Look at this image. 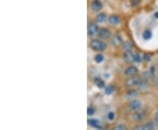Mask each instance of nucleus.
Instances as JSON below:
<instances>
[{
    "label": "nucleus",
    "mask_w": 158,
    "mask_h": 130,
    "mask_svg": "<svg viewBox=\"0 0 158 130\" xmlns=\"http://www.w3.org/2000/svg\"><path fill=\"white\" fill-rule=\"evenodd\" d=\"M90 46L91 49H93L94 51H98V52L104 51L106 48V44L104 41L99 40H92L90 41Z\"/></svg>",
    "instance_id": "f257e3e1"
},
{
    "label": "nucleus",
    "mask_w": 158,
    "mask_h": 130,
    "mask_svg": "<svg viewBox=\"0 0 158 130\" xmlns=\"http://www.w3.org/2000/svg\"><path fill=\"white\" fill-rule=\"evenodd\" d=\"M141 107V102L138 99H134L129 102L128 104V109L131 112H136L139 111Z\"/></svg>",
    "instance_id": "f03ea898"
},
{
    "label": "nucleus",
    "mask_w": 158,
    "mask_h": 130,
    "mask_svg": "<svg viewBox=\"0 0 158 130\" xmlns=\"http://www.w3.org/2000/svg\"><path fill=\"white\" fill-rule=\"evenodd\" d=\"M99 32V27L96 23H90L88 27V34L90 36H95L96 34H98Z\"/></svg>",
    "instance_id": "7ed1b4c3"
},
{
    "label": "nucleus",
    "mask_w": 158,
    "mask_h": 130,
    "mask_svg": "<svg viewBox=\"0 0 158 130\" xmlns=\"http://www.w3.org/2000/svg\"><path fill=\"white\" fill-rule=\"evenodd\" d=\"M145 118H146V113H144V112H141L140 110L135 112V113L132 115V119H133V120L137 121V122L144 120Z\"/></svg>",
    "instance_id": "20e7f679"
},
{
    "label": "nucleus",
    "mask_w": 158,
    "mask_h": 130,
    "mask_svg": "<svg viewBox=\"0 0 158 130\" xmlns=\"http://www.w3.org/2000/svg\"><path fill=\"white\" fill-rule=\"evenodd\" d=\"M141 80L135 77H130V78L126 81V85L127 87H134V86H138L140 84Z\"/></svg>",
    "instance_id": "39448f33"
},
{
    "label": "nucleus",
    "mask_w": 158,
    "mask_h": 130,
    "mask_svg": "<svg viewBox=\"0 0 158 130\" xmlns=\"http://www.w3.org/2000/svg\"><path fill=\"white\" fill-rule=\"evenodd\" d=\"M137 74H138V69L135 66H129L125 70V75L127 77H135Z\"/></svg>",
    "instance_id": "423d86ee"
},
{
    "label": "nucleus",
    "mask_w": 158,
    "mask_h": 130,
    "mask_svg": "<svg viewBox=\"0 0 158 130\" xmlns=\"http://www.w3.org/2000/svg\"><path fill=\"white\" fill-rule=\"evenodd\" d=\"M98 36L102 38V39H109L111 37V31L107 28H103L99 29V32H98Z\"/></svg>",
    "instance_id": "0eeeda50"
},
{
    "label": "nucleus",
    "mask_w": 158,
    "mask_h": 130,
    "mask_svg": "<svg viewBox=\"0 0 158 130\" xmlns=\"http://www.w3.org/2000/svg\"><path fill=\"white\" fill-rule=\"evenodd\" d=\"M90 7L93 11H100L103 7V4L100 2V0H93L91 3H90Z\"/></svg>",
    "instance_id": "6e6552de"
},
{
    "label": "nucleus",
    "mask_w": 158,
    "mask_h": 130,
    "mask_svg": "<svg viewBox=\"0 0 158 130\" xmlns=\"http://www.w3.org/2000/svg\"><path fill=\"white\" fill-rule=\"evenodd\" d=\"M108 21L113 26H118V24L120 23V19H119L118 15H111L108 18Z\"/></svg>",
    "instance_id": "1a4fd4ad"
},
{
    "label": "nucleus",
    "mask_w": 158,
    "mask_h": 130,
    "mask_svg": "<svg viewBox=\"0 0 158 130\" xmlns=\"http://www.w3.org/2000/svg\"><path fill=\"white\" fill-rule=\"evenodd\" d=\"M112 43L115 47H119V46L123 45L122 38L120 36H118V35H114L113 38H112Z\"/></svg>",
    "instance_id": "9d476101"
},
{
    "label": "nucleus",
    "mask_w": 158,
    "mask_h": 130,
    "mask_svg": "<svg viewBox=\"0 0 158 130\" xmlns=\"http://www.w3.org/2000/svg\"><path fill=\"white\" fill-rule=\"evenodd\" d=\"M88 124L94 128H102L100 121L97 119H89L88 120Z\"/></svg>",
    "instance_id": "9b49d317"
},
{
    "label": "nucleus",
    "mask_w": 158,
    "mask_h": 130,
    "mask_svg": "<svg viewBox=\"0 0 158 130\" xmlns=\"http://www.w3.org/2000/svg\"><path fill=\"white\" fill-rule=\"evenodd\" d=\"M134 57H135V54H133L131 50H126V52L124 53V59L126 62H134Z\"/></svg>",
    "instance_id": "f8f14e48"
},
{
    "label": "nucleus",
    "mask_w": 158,
    "mask_h": 130,
    "mask_svg": "<svg viewBox=\"0 0 158 130\" xmlns=\"http://www.w3.org/2000/svg\"><path fill=\"white\" fill-rule=\"evenodd\" d=\"M152 31L149 30V29H146V30H144L143 33H142V38H143V40H148L152 38Z\"/></svg>",
    "instance_id": "ddd939ff"
},
{
    "label": "nucleus",
    "mask_w": 158,
    "mask_h": 130,
    "mask_svg": "<svg viewBox=\"0 0 158 130\" xmlns=\"http://www.w3.org/2000/svg\"><path fill=\"white\" fill-rule=\"evenodd\" d=\"M96 20L98 23H105L107 20V15L106 13H99L96 18Z\"/></svg>",
    "instance_id": "4468645a"
},
{
    "label": "nucleus",
    "mask_w": 158,
    "mask_h": 130,
    "mask_svg": "<svg viewBox=\"0 0 158 130\" xmlns=\"http://www.w3.org/2000/svg\"><path fill=\"white\" fill-rule=\"evenodd\" d=\"M94 83L98 88H105L106 87V84H105L104 80H102L100 78H96L94 79Z\"/></svg>",
    "instance_id": "2eb2a0df"
},
{
    "label": "nucleus",
    "mask_w": 158,
    "mask_h": 130,
    "mask_svg": "<svg viewBox=\"0 0 158 130\" xmlns=\"http://www.w3.org/2000/svg\"><path fill=\"white\" fill-rule=\"evenodd\" d=\"M156 128L155 126V123L152 122V121H148V122H146L145 124L143 125V129L145 130H153Z\"/></svg>",
    "instance_id": "dca6fc26"
},
{
    "label": "nucleus",
    "mask_w": 158,
    "mask_h": 130,
    "mask_svg": "<svg viewBox=\"0 0 158 130\" xmlns=\"http://www.w3.org/2000/svg\"><path fill=\"white\" fill-rule=\"evenodd\" d=\"M114 90H115L114 86H113V85H107V86L105 87V93L107 94V95H111V94H113Z\"/></svg>",
    "instance_id": "f3484780"
},
{
    "label": "nucleus",
    "mask_w": 158,
    "mask_h": 130,
    "mask_svg": "<svg viewBox=\"0 0 158 130\" xmlns=\"http://www.w3.org/2000/svg\"><path fill=\"white\" fill-rule=\"evenodd\" d=\"M94 61L97 62V63H100L104 61V56L102 54H98L94 57Z\"/></svg>",
    "instance_id": "a211bd4d"
},
{
    "label": "nucleus",
    "mask_w": 158,
    "mask_h": 130,
    "mask_svg": "<svg viewBox=\"0 0 158 130\" xmlns=\"http://www.w3.org/2000/svg\"><path fill=\"white\" fill-rule=\"evenodd\" d=\"M127 96L128 98H135L137 96V91L135 90H129L127 92Z\"/></svg>",
    "instance_id": "6ab92c4d"
},
{
    "label": "nucleus",
    "mask_w": 158,
    "mask_h": 130,
    "mask_svg": "<svg viewBox=\"0 0 158 130\" xmlns=\"http://www.w3.org/2000/svg\"><path fill=\"white\" fill-rule=\"evenodd\" d=\"M123 48L126 50H131L132 48H133V44L130 41H126L125 43H123Z\"/></svg>",
    "instance_id": "aec40b11"
},
{
    "label": "nucleus",
    "mask_w": 158,
    "mask_h": 130,
    "mask_svg": "<svg viewBox=\"0 0 158 130\" xmlns=\"http://www.w3.org/2000/svg\"><path fill=\"white\" fill-rule=\"evenodd\" d=\"M141 61H143V58L141 57L140 54H138V53H136L135 54V57H134V62H141Z\"/></svg>",
    "instance_id": "412c9836"
},
{
    "label": "nucleus",
    "mask_w": 158,
    "mask_h": 130,
    "mask_svg": "<svg viewBox=\"0 0 158 130\" xmlns=\"http://www.w3.org/2000/svg\"><path fill=\"white\" fill-rule=\"evenodd\" d=\"M106 119L108 120H110V121H113L115 119V113H113V112H109V113L106 114Z\"/></svg>",
    "instance_id": "4be33fe9"
},
{
    "label": "nucleus",
    "mask_w": 158,
    "mask_h": 130,
    "mask_svg": "<svg viewBox=\"0 0 158 130\" xmlns=\"http://www.w3.org/2000/svg\"><path fill=\"white\" fill-rule=\"evenodd\" d=\"M87 113H88L89 116L93 115L95 113V108L92 107H89L87 108Z\"/></svg>",
    "instance_id": "5701e85b"
},
{
    "label": "nucleus",
    "mask_w": 158,
    "mask_h": 130,
    "mask_svg": "<svg viewBox=\"0 0 158 130\" xmlns=\"http://www.w3.org/2000/svg\"><path fill=\"white\" fill-rule=\"evenodd\" d=\"M154 123H155V126L156 128H158V110L155 113V116H154Z\"/></svg>",
    "instance_id": "b1692460"
},
{
    "label": "nucleus",
    "mask_w": 158,
    "mask_h": 130,
    "mask_svg": "<svg viewBox=\"0 0 158 130\" xmlns=\"http://www.w3.org/2000/svg\"><path fill=\"white\" fill-rule=\"evenodd\" d=\"M143 61H145V62H150V60H151V56L150 55H148V54H145L143 57Z\"/></svg>",
    "instance_id": "393cba45"
},
{
    "label": "nucleus",
    "mask_w": 158,
    "mask_h": 130,
    "mask_svg": "<svg viewBox=\"0 0 158 130\" xmlns=\"http://www.w3.org/2000/svg\"><path fill=\"white\" fill-rule=\"evenodd\" d=\"M116 129H118V130H119V129H127V127H126V126H125V125H123V124H119V125H118L117 127H116Z\"/></svg>",
    "instance_id": "a878e982"
},
{
    "label": "nucleus",
    "mask_w": 158,
    "mask_h": 130,
    "mask_svg": "<svg viewBox=\"0 0 158 130\" xmlns=\"http://www.w3.org/2000/svg\"><path fill=\"white\" fill-rule=\"evenodd\" d=\"M135 129H143V126H136Z\"/></svg>",
    "instance_id": "bb28decb"
},
{
    "label": "nucleus",
    "mask_w": 158,
    "mask_h": 130,
    "mask_svg": "<svg viewBox=\"0 0 158 130\" xmlns=\"http://www.w3.org/2000/svg\"><path fill=\"white\" fill-rule=\"evenodd\" d=\"M154 16H155V18H156V19H158V11L155 12V15H154Z\"/></svg>",
    "instance_id": "cd10ccee"
},
{
    "label": "nucleus",
    "mask_w": 158,
    "mask_h": 130,
    "mask_svg": "<svg viewBox=\"0 0 158 130\" xmlns=\"http://www.w3.org/2000/svg\"><path fill=\"white\" fill-rule=\"evenodd\" d=\"M157 61H158V56H157Z\"/></svg>",
    "instance_id": "c85d7f7f"
}]
</instances>
